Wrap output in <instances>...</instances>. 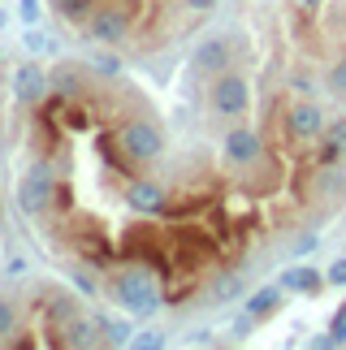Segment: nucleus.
<instances>
[{
  "label": "nucleus",
  "instance_id": "obj_1",
  "mask_svg": "<svg viewBox=\"0 0 346 350\" xmlns=\"http://www.w3.org/2000/svg\"><path fill=\"white\" fill-rule=\"evenodd\" d=\"M109 290H113V299L126 307L135 320H152L156 312H161V286H156V277L148 273L143 264H126V268H117L113 281H109Z\"/></svg>",
  "mask_w": 346,
  "mask_h": 350
},
{
  "label": "nucleus",
  "instance_id": "obj_2",
  "mask_svg": "<svg viewBox=\"0 0 346 350\" xmlns=\"http://www.w3.org/2000/svg\"><path fill=\"white\" fill-rule=\"evenodd\" d=\"M135 18H139L135 0H96V9L87 13V35L96 39V44L113 48V44H122V39L130 35Z\"/></svg>",
  "mask_w": 346,
  "mask_h": 350
},
{
  "label": "nucleus",
  "instance_id": "obj_3",
  "mask_svg": "<svg viewBox=\"0 0 346 350\" xmlns=\"http://www.w3.org/2000/svg\"><path fill=\"white\" fill-rule=\"evenodd\" d=\"M117 147H122V156L135 160V165H152V160L165 156V134L148 117H130L126 126L117 130Z\"/></svg>",
  "mask_w": 346,
  "mask_h": 350
},
{
  "label": "nucleus",
  "instance_id": "obj_4",
  "mask_svg": "<svg viewBox=\"0 0 346 350\" xmlns=\"http://www.w3.org/2000/svg\"><path fill=\"white\" fill-rule=\"evenodd\" d=\"M208 104H212V113L225 117V121L247 117V109H251V83H247V74L225 70L217 78H208Z\"/></svg>",
  "mask_w": 346,
  "mask_h": 350
},
{
  "label": "nucleus",
  "instance_id": "obj_5",
  "mask_svg": "<svg viewBox=\"0 0 346 350\" xmlns=\"http://www.w3.org/2000/svg\"><path fill=\"white\" fill-rule=\"evenodd\" d=\"M57 199H61V182L52 178L48 160H39V165L26 169V178L18 186V208L26 212V217H48Z\"/></svg>",
  "mask_w": 346,
  "mask_h": 350
},
{
  "label": "nucleus",
  "instance_id": "obj_6",
  "mask_svg": "<svg viewBox=\"0 0 346 350\" xmlns=\"http://www.w3.org/2000/svg\"><path fill=\"white\" fill-rule=\"evenodd\" d=\"M221 156H225V165L230 169H256L260 160H264V139H260V130L256 126H230L225 130V139H221Z\"/></svg>",
  "mask_w": 346,
  "mask_h": 350
},
{
  "label": "nucleus",
  "instance_id": "obj_7",
  "mask_svg": "<svg viewBox=\"0 0 346 350\" xmlns=\"http://www.w3.org/2000/svg\"><path fill=\"white\" fill-rule=\"evenodd\" d=\"M325 126H329L325 113L316 109V100H308V96H303V100L295 104V109L286 113V134H290L295 143H321Z\"/></svg>",
  "mask_w": 346,
  "mask_h": 350
},
{
  "label": "nucleus",
  "instance_id": "obj_8",
  "mask_svg": "<svg viewBox=\"0 0 346 350\" xmlns=\"http://www.w3.org/2000/svg\"><path fill=\"white\" fill-rule=\"evenodd\" d=\"M126 204L139 212V217H165V208H169V191L161 182H152V178H139V182H130L126 186Z\"/></svg>",
  "mask_w": 346,
  "mask_h": 350
},
{
  "label": "nucleus",
  "instance_id": "obj_9",
  "mask_svg": "<svg viewBox=\"0 0 346 350\" xmlns=\"http://www.w3.org/2000/svg\"><path fill=\"white\" fill-rule=\"evenodd\" d=\"M52 91V74H44L35 61H22L18 70H13V96L22 104H39Z\"/></svg>",
  "mask_w": 346,
  "mask_h": 350
},
{
  "label": "nucleus",
  "instance_id": "obj_10",
  "mask_svg": "<svg viewBox=\"0 0 346 350\" xmlns=\"http://www.w3.org/2000/svg\"><path fill=\"white\" fill-rule=\"evenodd\" d=\"M277 286H282L286 294H308V299H316V294L329 286V277H325V273H316L312 264H290V268H282Z\"/></svg>",
  "mask_w": 346,
  "mask_h": 350
},
{
  "label": "nucleus",
  "instance_id": "obj_11",
  "mask_svg": "<svg viewBox=\"0 0 346 350\" xmlns=\"http://www.w3.org/2000/svg\"><path fill=\"white\" fill-rule=\"evenodd\" d=\"M230 39H221V35H212V39H204V44L195 48V70L199 74H208V78H217V74H225L230 70Z\"/></svg>",
  "mask_w": 346,
  "mask_h": 350
},
{
  "label": "nucleus",
  "instance_id": "obj_12",
  "mask_svg": "<svg viewBox=\"0 0 346 350\" xmlns=\"http://www.w3.org/2000/svg\"><path fill=\"white\" fill-rule=\"evenodd\" d=\"M342 156H346V117H338V121H329V126H325L316 165H338Z\"/></svg>",
  "mask_w": 346,
  "mask_h": 350
},
{
  "label": "nucleus",
  "instance_id": "obj_13",
  "mask_svg": "<svg viewBox=\"0 0 346 350\" xmlns=\"http://www.w3.org/2000/svg\"><path fill=\"white\" fill-rule=\"evenodd\" d=\"M65 346H78V350H87V346H104V329H100V320L74 316L70 325H65Z\"/></svg>",
  "mask_w": 346,
  "mask_h": 350
},
{
  "label": "nucleus",
  "instance_id": "obj_14",
  "mask_svg": "<svg viewBox=\"0 0 346 350\" xmlns=\"http://www.w3.org/2000/svg\"><path fill=\"white\" fill-rule=\"evenodd\" d=\"M282 299H286V290L273 281V286H260L256 294H247V307H243V312H251L256 320H269L277 307H282Z\"/></svg>",
  "mask_w": 346,
  "mask_h": 350
},
{
  "label": "nucleus",
  "instance_id": "obj_15",
  "mask_svg": "<svg viewBox=\"0 0 346 350\" xmlns=\"http://www.w3.org/2000/svg\"><path fill=\"white\" fill-rule=\"evenodd\" d=\"M100 329H104V346H130L135 342V329H130V320L122 316H96Z\"/></svg>",
  "mask_w": 346,
  "mask_h": 350
},
{
  "label": "nucleus",
  "instance_id": "obj_16",
  "mask_svg": "<svg viewBox=\"0 0 346 350\" xmlns=\"http://www.w3.org/2000/svg\"><path fill=\"white\" fill-rule=\"evenodd\" d=\"M52 9H57V18H65V22H87V13L96 9V0H52Z\"/></svg>",
  "mask_w": 346,
  "mask_h": 350
},
{
  "label": "nucleus",
  "instance_id": "obj_17",
  "mask_svg": "<svg viewBox=\"0 0 346 350\" xmlns=\"http://www.w3.org/2000/svg\"><path fill=\"white\" fill-rule=\"evenodd\" d=\"M48 316H52V320H57V325L65 329V325H70V320L78 316V307H74L70 294H52V299H48Z\"/></svg>",
  "mask_w": 346,
  "mask_h": 350
},
{
  "label": "nucleus",
  "instance_id": "obj_18",
  "mask_svg": "<svg viewBox=\"0 0 346 350\" xmlns=\"http://www.w3.org/2000/svg\"><path fill=\"white\" fill-rule=\"evenodd\" d=\"M18 303L13 299H5V294H0V342H9L13 333H18Z\"/></svg>",
  "mask_w": 346,
  "mask_h": 350
},
{
  "label": "nucleus",
  "instance_id": "obj_19",
  "mask_svg": "<svg viewBox=\"0 0 346 350\" xmlns=\"http://www.w3.org/2000/svg\"><path fill=\"white\" fill-rule=\"evenodd\" d=\"M316 186H321L325 195H338V191H346V173H342L338 165H321V173H316Z\"/></svg>",
  "mask_w": 346,
  "mask_h": 350
},
{
  "label": "nucleus",
  "instance_id": "obj_20",
  "mask_svg": "<svg viewBox=\"0 0 346 350\" xmlns=\"http://www.w3.org/2000/svg\"><path fill=\"white\" fill-rule=\"evenodd\" d=\"M52 91L74 100L78 91H83V78H78V70H57V74H52Z\"/></svg>",
  "mask_w": 346,
  "mask_h": 350
},
{
  "label": "nucleus",
  "instance_id": "obj_21",
  "mask_svg": "<svg viewBox=\"0 0 346 350\" xmlns=\"http://www.w3.org/2000/svg\"><path fill=\"white\" fill-rule=\"evenodd\" d=\"M329 91H338V96H346V52L334 61V70H329Z\"/></svg>",
  "mask_w": 346,
  "mask_h": 350
},
{
  "label": "nucleus",
  "instance_id": "obj_22",
  "mask_svg": "<svg viewBox=\"0 0 346 350\" xmlns=\"http://www.w3.org/2000/svg\"><path fill=\"white\" fill-rule=\"evenodd\" d=\"M48 48H52V39L44 31H35V26H26V52H35V57H39V52H48Z\"/></svg>",
  "mask_w": 346,
  "mask_h": 350
},
{
  "label": "nucleus",
  "instance_id": "obj_23",
  "mask_svg": "<svg viewBox=\"0 0 346 350\" xmlns=\"http://www.w3.org/2000/svg\"><path fill=\"white\" fill-rule=\"evenodd\" d=\"M238 290H243V277H225V281H217V294H212V299L225 303V299H234Z\"/></svg>",
  "mask_w": 346,
  "mask_h": 350
},
{
  "label": "nucleus",
  "instance_id": "obj_24",
  "mask_svg": "<svg viewBox=\"0 0 346 350\" xmlns=\"http://www.w3.org/2000/svg\"><path fill=\"white\" fill-rule=\"evenodd\" d=\"M329 333H334V338H338V346H346V303L338 307L334 316H329Z\"/></svg>",
  "mask_w": 346,
  "mask_h": 350
},
{
  "label": "nucleus",
  "instance_id": "obj_25",
  "mask_svg": "<svg viewBox=\"0 0 346 350\" xmlns=\"http://www.w3.org/2000/svg\"><path fill=\"white\" fill-rule=\"evenodd\" d=\"M130 346H139V350H161L165 338H161V333H135V342H130Z\"/></svg>",
  "mask_w": 346,
  "mask_h": 350
},
{
  "label": "nucleus",
  "instance_id": "obj_26",
  "mask_svg": "<svg viewBox=\"0 0 346 350\" xmlns=\"http://www.w3.org/2000/svg\"><path fill=\"white\" fill-rule=\"evenodd\" d=\"M329 286H346V255H342V260H334V264H329Z\"/></svg>",
  "mask_w": 346,
  "mask_h": 350
},
{
  "label": "nucleus",
  "instance_id": "obj_27",
  "mask_svg": "<svg viewBox=\"0 0 346 350\" xmlns=\"http://www.w3.org/2000/svg\"><path fill=\"white\" fill-rule=\"evenodd\" d=\"M70 281H74V286L83 290V294H96V281H91V277L83 273V268H70Z\"/></svg>",
  "mask_w": 346,
  "mask_h": 350
},
{
  "label": "nucleus",
  "instance_id": "obj_28",
  "mask_svg": "<svg viewBox=\"0 0 346 350\" xmlns=\"http://www.w3.org/2000/svg\"><path fill=\"white\" fill-rule=\"evenodd\" d=\"M96 70H100V74H117V70H122V61H117V57H104V52H100V57H96Z\"/></svg>",
  "mask_w": 346,
  "mask_h": 350
},
{
  "label": "nucleus",
  "instance_id": "obj_29",
  "mask_svg": "<svg viewBox=\"0 0 346 350\" xmlns=\"http://www.w3.org/2000/svg\"><path fill=\"white\" fill-rule=\"evenodd\" d=\"M295 91H299V96H308V100H312V91H316V83H312L308 74H295Z\"/></svg>",
  "mask_w": 346,
  "mask_h": 350
},
{
  "label": "nucleus",
  "instance_id": "obj_30",
  "mask_svg": "<svg viewBox=\"0 0 346 350\" xmlns=\"http://www.w3.org/2000/svg\"><path fill=\"white\" fill-rule=\"evenodd\" d=\"M316 242H321L316 234H303V238L295 242V255H308V251H316Z\"/></svg>",
  "mask_w": 346,
  "mask_h": 350
},
{
  "label": "nucleus",
  "instance_id": "obj_31",
  "mask_svg": "<svg viewBox=\"0 0 346 350\" xmlns=\"http://www.w3.org/2000/svg\"><path fill=\"white\" fill-rule=\"evenodd\" d=\"M182 5L191 9V13H212V9H217V0H182Z\"/></svg>",
  "mask_w": 346,
  "mask_h": 350
},
{
  "label": "nucleus",
  "instance_id": "obj_32",
  "mask_svg": "<svg viewBox=\"0 0 346 350\" xmlns=\"http://www.w3.org/2000/svg\"><path fill=\"white\" fill-rule=\"evenodd\" d=\"M295 5H299V9H308V13H316V9L325 5V0H295Z\"/></svg>",
  "mask_w": 346,
  "mask_h": 350
},
{
  "label": "nucleus",
  "instance_id": "obj_33",
  "mask_svg": "<svg viewBox=\"0 0 346 350\" xmlns=\"http://www.w3.org/2000/svg\"><path fill=\"white\" fill-rule=\"evenodd\" d=\"M5 22H9V13H5V9H0V26H5Z\"/></svg>",
  "mask_w": 346,
  "mask_h": 350
},
{
  "label": "nucleus",
  "instance_id": "obj_34",
  "mask_svg": "<svg viewBox=\"0 0 346 350\" xmlns=\"http://www.w3.org/2000/svg\"><path fill=\"white\" fill-rule=\"evenodd\" d=\"M0 57H5V52H0Z\"/></svg>",
  "mask_w": 346,
  "mask_h": 350
}]
</instances>
